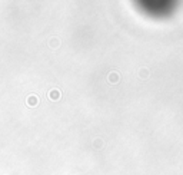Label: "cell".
<instances>
[{
    "instance_id": "6da1fadb",
    "label": "cell",
    "mask_w": 183,
    "mask_h": 175,
    "mask_svg": "<svg viewBox=\"0 0 183 175\" xmlns=\"http://www.w3.org/2000/svg\"><path fill=\"white\" fill-rule=\"evenodd\" d=\"M109 81H110V83H117L119 82V73L112 72V73L109 75Z\"/></svg>"
},
{
    "instance_id": "7a4b0ae2",
    "label": "cell",
    "mask_w": 183,
    "mask_h": 175,
    "mask_svg": "<svg viewBox=\"0 0 183 175\" xmlns=\"http://www.w3.org/2000/svg\"><path fill=\"white\" fill-rule=\"evenodd\" d=\"M52 98H53V101H56V99H59L60 98V93H59V92H52Z\"/></svg>"
}]
</instances>
